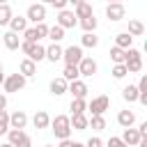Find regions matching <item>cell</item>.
I'll list each match as a JSON object with an SVG mask.
<instances>
[{
	"label": "cell",
	"mask_w": 147,
	"mask_h": 147,
	"mask_svg": "<svg viewBox=\"0 0 147 147\" xmlns=\"http://www.w3.org/2000/svg\"><path fill=\"white\" fill-rule=\"evenodd\" d=\"M25 85H28V78H25V76H21L18 71H16V74H9V76H5V83H2V87H5V92H7V94L21 92Z\"/></svg>",
	"instance_id": "obj_6"
},
{
	"label": "cell",
	"mask_w": 147,
	"mask_h": 147,
	"mask_svg": "<svg viewBox=\"0 0 147 147\" xmlns=\"http://www.w3.org/2000/svg\"><path fill=\"white\" fill-rule=\"evenodd\" d=\"M18 74H21V76H25V78H32V76L37 74V64H34L32 60L23 57V60H21V64H18Z\"/></svg>",
	"instance_id": "obj_19"
},
{
	"label": "cell",
	"mask_w": 147,
	"mask_h": 147,
	"mask_svg": "<svg viewBox=\"0 0 147 147\" xmlns=\"http://www.w3.org/2000/svg\"><path fill=\"white\" fill-rule=\"evenodd\" d=\"M7 131H9V113L0 110V136H7Z\"/></svg>",
	"instance_id": "obj_36"
},
{
	"label": "cell",
	"mask_w": 147,
	"mask_h": 147,
	"mask_svg": "<svg viewBox=\"0 0 147 147\" xmlns=\"http://www.w3.org/2000/svg\"><path fill=\"white\" fill-rule=\"evenodd\" d=\"M122 142H124L126 147H136V145L140 142V133H138L133 126H129V129H124V133H122Z\"/></svg>",
	"instance_id": "obj_18"
},
{
	"label": "cell",
	"mask_w": 147,
	"mask_h": 147,
	"mask_svg": "<svg viewBox=\"0 0 147 147\" xmlns=\"http://www.w3.org/2000/svg\"><path fill=\"white\" fill-rule=\"evenodd\" d=\"M129 34H131V37H142V34H145V25H142V21L131 18V21H129Z\"/></svg>",
	"instance_id": "obj_30"
},
{
	"label": "cell",
	"mask_w": 147,
	"mask_h": 147,
	"mask_svg": "<svg viewBox=\"0 0 147 147\" xmlns=\"http://www.w3.org/2000/svg\"><path fill=\"white\" fill-rule=\"evenodd\" d=\"M106 2H108V5H110V2H124V0H106Z\"/></svg>",
	"instance_id": "obj_50"
},
{
	"label": "cell",
	"mask_w": 147,
	"mask_h": 147,
	"mask_svg": "<svg viewBox=\"0 0 147 147\" xmlns=\"http://www.w3.org/2000/svg\"><path fill=\"white\" fill-rule=\"evenodd\" d=\"M0 147H11V145H9V142H2V145H0Z\"/></svg>",
	"instance_id": "obj_51"
},
{
	"label": "cell",
	"mask_w": 147,
	"mask_h": 147,
	"mask_svg": "<svg viewBox=\"0 0 147 147\" xmlns=\"http://www.w3.org/2000/svg\"><path fill=\"white\" fill-rule=\"evenodd\" d=\"M67 2H69V5H74V7H78L80 2H87V0H67Z\"/></svg>",
	"instance_id": "obj_46"
},
{
	"label": "cell",
	"mask_w": 147,
	"mask_h": 147,
	"mask_svg": "<svg viewBox=\"0 0 147 147\" xmlns=\"http://www.w3.org/2000/svg\"><path fill=\"white\" fill-rule=\"evenodd\" d=\"M23 53H25V57L28 60H32L34 64L37 62H41V60H46V46H41V44H32V41H21V46H18Z\"/></svg>",
	"instance_id": "obj_2"
},
{
	"label": "cell",
	"mask_w": 147,
	"mask_h": 147,
	"mask_svg": "<svg viewBox=\"0 0 147 147\" xmlns=\"http://www.w3.org/2000/svg\"><path fill=\"white\" fill-rule=\"evenodd\" d=\"M57 147H74V140L71 138H67V140H60V145Z\"/></svg>",
	"instance_id": "obj_43"
},
{
	"label": "cell",
	"mask_w": 147,
	"mask_h": 147,
	"mask_svg": "<svg viewBox=\"0 0 147 147\" xmlns=\"http://www.w3.org/2000/svg\"><path fill=\"white\" fill-rule=\"evenodd\" d=\"M67 92H71L74 99H87V92H90V90H87V83L78 78V80H71V83H69Z\"/></svg>",
	"instance_id": "obj_13"
},
{
	"label": "cell",
	"mask_w": 147,
	"mask_h": 147,
	"mask_svg": "<svg viewBox=\"0 0 147 147\" xmlns=\"http://www.w3.org/2000/svg\"><path fill=\"white\" fill-rule=\"evenodd\" d=\"M136 147H147V136H145V138H140V142H138Z\"/></svg>",
	"instance_id": "obj_45"
},
{
	"label": "cell",
	"mask_w": 147,
	"mask_h": 147,
	"mask_svg": "<svg viewBox=\"0 0 147 147\" xmlns=\"http://www.w3.org/2000/svg\"><path fill=\"white\" fill-rule=\"evenodd\" d=\"M108 108H110V99H108L106 94H99V96H94V99L87 103L90 115H103Z\"/></svg>",
	"instance_id": "obj_8"
},
{
	"label": "cell",
	"mask_w": 147,
	"mask_h": 147,
	"mask_svg": "<svg viewBox=\"0 0 147 147\" xmlns=\"http://www.w3.org/2000/svg\"><path fill=\"white\" fill-rule=\"evenodd\" d=\"M136 131L140 133V138H145V136H147V122H140V126H138Z\"/></svg>",
	"instance_id": "obj_42"
},
{
	"label": "cell",
	"mask_w": 147,
	"mask_h": 147,
	"mask_svg": "<svg viewBox=\"0 0 147 147\" xmlns=\"http://www.w3.org/2000/svg\"><path fill=\"white\" fill-rule=\"evenodd\" d=\"M7 142L11 147H32V138L25 133V129H9L7 131Z\"/></svg>",
	"instance_id": "obj_5"
},
{
	"label": "cell",
	"mask_w": 147,
	"mask_h": 147,
	"mask_svg": "<svg viewBox=\"0 0 147 147\" xmlns=\"http://www.w3.org/2000/svg\"><path fill=\"white\" fill-rule=\"evenodd\" d=\"M124 16H126L124 2H110V5H106V18L108 21L117 23V21H124Z\"/></svg>",
	"instance_id": "obj_10"
},
{
	"label": "cell",
	"mask_w": 147,
	"mask_h": 147,
	"mask_svg": "<svg viewBox=\"0 0 147 147\" xmlns=\"http://www.w3.org/2000/svg\"><path fill=\"white\" fill-rule=\"evenodd\" d=\"M69 110H71V115H80V113L87 110V101H85V99H71Z\"/></svg>",
	"instance_id": "obj_33"
},
{
	"label": "cell",
	"mask_w": 147,
	"mask_h": 147,
	"mask_svg": "<svg viewBox=\"0 0 147 147\" xmlns=\"http://www.w3.org/2000/svg\"><path fill=\"white\" fill-rule=\"evenodd\" d=\"M117 124H119L122 129L133 126V124H136V113H133V110H119V113H117Z\"/></svg>",
	"instance_id": "obj_17"
},
{
	"label": "cell",
	"mask_w": 147,
	"mask_h": 147,
	"mask_svg": "<svg viewBox=\"0 0 147 147\" xmlns=\"http://www.w3.org/2000/svg\"><path fill=\"white\" fill-rule=\"evenodd\" d=\"M106 147H126V145L122 142V138H119V136H110V138H108V142H106Z\"/></svg>",
	"instance_id": "obj_38"
},
{
	"label": "cell",
	"mask_w": 147,
	"mask_h": 147,
	"mask_svg": "<svg viewBox=\"0 0 147 147\" xmlns=\"http://www.w3.org/2000/svg\"><path fill=\"white\" fill-rule=\"evenodd\" d=\"M69 122H71V131H85V129H87L90 117H87L85 113H80V115H71V117H69Z\"/></svg>",
	"instance_id": "obj_21"
},
{
	"label": "cell",
	"mask_w": 147,
	"mask_h": 147,
	"mask_svg": "<svg viewBox=\"0 0 147 147\" xmlns=\"http://www.w3.org/2000/svg\"><path fill=\"white\" fill-rule=\"evenodd\" d=\"M0 71H2V62H0Z\"/></svg>",
	"instance_id": "obj_54"
},
{
	"label": "cell",
	"mask_w": 147,
	"mask_h": 147,
	"mask_svg": "<svg viewBox=\"0 0 147 147\" xmlns=\"http://www.w3.org/2000/svg\"><path fill=\"white\" fill-rule=\"evenodd\" d=\"M51 2H53V0H41V5H51Z\"/></svg>",
	"instance_id": "obj_49"
},
{
	"label": "cell",
	"mask_w": 147,
	"mask_h": 147,
	"mask_svg": "<svg viewBox=\"0 0 147 147\" xmlns=\"http://www.w3.org/2000/svg\"><path fill=\"white\" fill-rule=\"evenodd\" d=\"M2 41H5V46H7L9 51H18V46H21V37H18L16 32H11V30H7V32L2 34Z\"/></svg>",
	"instance_id": "obj_22"
},
{
	"label": "cell",
	"mask_w": 147,
	"mask_h": 147,
	"mask_svg": "<svg viewBox=\"0 0 147 147\" xmlns=\"http://www.w3.org/2000/svg\"><path fill=\"white\" fill-rule=\"evenodd\" d=\"M87 129H94V131H103V129H106V117H103V115H90Z\"/></svg>",
	"instance_id": "obj_32"
},
{
	"label": "cell",
	"mask_w": 147,
	"mask_h": 147,
	"mask_svg": "<svg viewBox=\"0 0 147 147\" xmlns=\"http://www.w3.org/2000/svg\"><path fill=\"white\" fill-rule=\"evenodd\" d=\"M124 67H126V71L129 74H138V71H142V53L138 51V48H126V60H124Z\"/></svg>",
	"instance_id": "obj_4"
},
{
	"label": "cell",
	"mask_w": 147,
	"mask_h": 147,
	"mask_svg": "<svg viewBox=\"0 0 147 147\" xmlns=\"http://www.w3.org/2000/svg\"><path fill=\"white\" fill-rule=\"evenodd\" d=\"M62 60H64V64H76L78 67V62L83 60V48L76 44H71V46H67V48H62Z\"/></svg>",
	"instance_id": "obj_9"
},
{
	"label": "cell",
	"mask_w": 147,
	"mask_h": 147,
	"mask_svg": "<svg viewBox=\"0 0 147 147\" xmlns=\"http://www.w3.org/2000/svg\"><path fill=\"white\" fill-rule=\"evenodd\" d=\"M62 78H64L67 83H71V80H78V78H80V74H78V67H76V64H64Z\"/></svg>",
	"instance_id": "obj_31"
},
{
	"label": "cell",
	"mask_w": 147,
	"mask_h": 147,
	"mask_svg": "<svg viewBox=\"0 0 147 147\" xmlns=\"http://www.w3.org/2000/svg\"><path fill=\"white\" fill-rule=\"evenodd\" d=\"M51 5H53L57 11H62V9H67V5H69V2H67V0H53Z\"/></svg>",
	"instance_id": "obj_41"
},
{
	"label": "cell",
	"mask_w": 147,
	"mask_h": 147,
	"mask_svg": "<svg viewBox=\"0 0 147 147\" xmlns=\"http://www.w3.org/2000/svg\"><path fill=\"white\" fill-rule=\"evenodd\" d=\"M25 18H28V23H44L46 21V5H41V2H32L30 7H28V11H25Z\"/></svg>",
	"instance_id": "obj_7"
},
{
	"label": "cell",
	"mask_w": 147,
	"mask_h": 147,
	"mask_svg": "<svg viewBox=\"0 0 147 147\" xmlns=\"http://www.w3.org/2000/svg\"><path fill=\"white\" fill-rule=\"evenodd\" d=\"M110 60H113L115 64H124V60H126V51L113 46V48H110Z\"/></svg>",
	"instance_id": "obj_35"
},
{
	"label": "cell",
	"mask_w": 147,
	"mask_h": 147,
	"mask_svg": "<svg viewBox=\"0 0 147 147\" xmlns=\"http://www.w3.org/2000/svg\"><path fill=\"white\" fill-rule=\"evenodd\" d=\"M51 131L55 133L57 140L71 138V122H69V115H55V117H51Z\"/></svg>",
	"instance_id": "obj_1"
},
{
	"label": "cell",
	"mask_w": 147,
	"mask_h": 147,
	"mask_svg": "<svg viewBox=\"0 0 147 147\" xmlns=\"http://www.w3.org/2000/svg\"><path fill=\"white\" fill-rule=\"evenodd\" d=\"M25 124H28V115L23 110L9 113V129H25Z\"/></svg>",
	"instance_id": "obj_15"
},
{
	"label": "cell",
	"mask_w": 147,
	"mask_h": 147,
	"mask_svg": "<svg viewBox=\"0 0 147 147\" xmlns=\"http://www.w3.org/2000/svg\"><path fill=\"white\" fill-rule=\"evenodd\" d=\"M78 46H80V48H96V46H99V37H96V32H83Z\"/></svg>",
	"instance_id": "obj_23"
},
{
	"label": "cell",
	"mask_w": 147,
	"mask_h": 147,
	"mask_svg": "<svg viewBox=\"0 0 147 147\" xmlns=\"http://www.w3.org/2000/svg\"><path fill=\"white\" fill-rule=\"evenodd\" d=\"M46 34H48V25H46V21H44V23H37V25H28V28L23 30V41L39 44Z\"/></svg>",
	"instance_id": "obj_3"
},
{
	"label": "cell",
	"mask_w": 147,
	"mask_h": 147,
	"mask_svg": "<svg viewBox=\"0 0 147 147\" xmlns=\"http://www.w3.org/2000/svg\"><path fill=\"white\" fill-rule=\"evenodd\" d=\"M122 99L126 103H136L138 101V87L136 85H124L122 87Z\"/></svg>",
	"instance_id": "obj_27"
},
{
	"label": "cell",
	"mask_w": 147,
	"mask_h": 147,
	"mask_svg": "<svg viewBox=\"0 0 147 147\" xmlns=\"http://www.w3.org/2000/svg\"><path fill=\"white\" fill-rule=\"evenodd\" d=\"M64 32H67V30H62L60 25H51V28H48V34H46V37L51 39V44H60V41L64 39Z\"/></svg>",
	"instance_id": "obj_28"
},
{
	"label": "cell",
	"mask_w": 147,
	"mask_h": 147,
	"mask_svg": "<svg viewBox=\"0 0 147 147\" xmlns=\"http://www.w3.org/2000/svg\"><path fill=\"white\" fill-rule=\"evenodd\" d=\"M0 110H7V94H0Z\"/></svg>",
	"instance_id": "obj_44"
},
{
	"label": "cell",
	"mask_w": 147,
	"mask_h": 147,
	"mask_svg": "<svg viewBox=\"0 0 147 147\" xmlns=\"http://www.w3.org/2000/svg\"><path fill=\"white\" fill-rule=\"evenodd\" d=\"M85 147H103V140H101L99 136H92V138L85 142Z\"/></svg>",
	"instance_id": "obj_40"
},
{
	"label": "cell",
	"mask_w": 147,
	"mask_h": 147,
	"mask_svg": "<svg viewBox=\"0 0 147 147\" xmlns=\"http://www.w3.org/2000/svg\"><path fill=\"white\" fill-rule=\"evenodd\" d=\"M5 83V71H0V85Z\"/></svg>",
	"instance_id": "obj_47"
},
{
	"label": "cell",
	"mask_w": 147,
	"mask_h": 147,
	"mask_svg": "<svg viewBox=\"0 0 147 147\" xmlns=\"http://www.w3.org/2000/svg\"><path fill=\"white\" fill-rule=\"evenodd\" d=\"M115 46L122 48V51H126V48L133 46V37L129 32H119V34H115Z\"/></svg>",
	"instance_id": "obj_25"
},
{
	"label": "cell",
	"mask_w": 147,
	"mask_h": 147,
	"mask_svg": "<svg viewBox=\"0 0 147 147\" xmlns=\"http://www.w3.org/2000/svg\"><path fill=\"white\" fill-rule=\"evenodd\" d=\"M67 87H69V83H67L62 76L53 78V80H51V85H48V90H51V94H53V96H62V94H67Z\"/></svg>",
	"instance_id": "obj_14"
},
{
	"label": "cell",
	"mask_w": 147,
	"mask_h": 147,
	"mask_svg": "<svg viewBox=\"0 0 147 147\" xmlns=\"http://www.w3.org/2000/svg\"><path fill=\"white\" fill-rule=\"evenodd\" d=\"M94 14V9H92V5L90 2H80L78 7H74V16L80 21V18H87V16H92Z\"/></svg>",
	"instance_id": "obj_26"
},
{
	"label": "cell",
	"mask_w": 147,
	"mask_h": 147,
	"mask_svg": "<svg viewBox=\"0 0 147 147\" xmlns=\"http://www.w3.org/2000/svg\"><path fill=\"white\" fill-rule=\"evenodd\" d=\"M7 28H9V30H11V32H16V34H23V30H25V28H28V18H25V16H21V14H18V16H16V14H14V16H11V21H9V25H7Z\"/></svg>",
	"instance_id": "obj_16"
},
{
	"label": "cell",
	"mask_w": 147,
	"mask_h": 147,
	"mask_svg": "<svg viewBox=\"0 0 147 147\" xmlns=\"http://www.w3.org/2000/svg\"><path fill=\"white\" fill-rule=\"evenodd\" d=\"M11 16H14L11 7L9 5H0V28H7L9 21H11Z\"/></svg>",
	"instance_id": "obj_34"
},
{
	"label": "cell",
	"mask_w": 147,
	"mask_h": 147,
	"mask_svg": "<svg viewBox=\"0 0 147 147\" xmlns=\"http://www.w3.org/2000/svg\"><path fill=\"white\" fill-rule=\"evenodd\" d=\"M126 74H129V71H126L124 64H115V67H113V78H115V80H122Z\"/></svg>",
	"instance_id": "obj_37"
},
{
	"label": "cell",
	"mask_w": 147,
	"mask_h": 147,
	"mask_svg": "<svg viewBox=\"0 0 147 147\" xmlns=\"http://www.w3.org/2000/svg\"><path fill=\"white\" fill-rule=\"evenodd\" d=\"M46 60L48 62H60L62 60V46L60 44H51V46H46Z\"/></svg>",
	"instance_id": "obj_24"
},
{
	"label": "cell",
	"mask_w": 147,
	"mask_h": 147,
	"mask_svg": "<svg viewBox=\"0 0 147 147\" xmlns=\"http://www.w3.org/2000/svg\"><path fill=\"white\" fill-rule=\"evenodd\" d=\"M32 124H34V129H48L51 126V115L46 110H37L34 117H32Z\"/></svg>",
	"instance_id": "obj_20"
},
{
	"label": "cell",
	"mask_w": 147,
	"mask_h": 147,
	"mask_svg": "<svg viewBox=\"0 0 147 147\" xmlns=\"http://www.w3.org/2000/svg\"><path fill=\"white\" fill-rule=\"evenodd\" d=\"M55 25H60L62 30L76 28V25H78V18L74 16V9H62V11H57V21H55Z\"/></svg>",
	"instance_id": "obj_11"
},
{
	"label": "cell",
	"mask_w": 147,
	"mask_h": 147,
	"mask_svg": "<svg viewBox=\"0 0 147 147\" xmlns=\"http://www.w3.org/2000/svg\"><path fill=\"white\" fill-rule=\"evenodd\" d=\"M78 25L83 28V32H94V30H96V25H99V21H96V16L92 14V16H87V18H80V21H78Z\"/></svg>",
	"instance_id": "obj_29"
},
{
	"label": "cell",
	"mask_w": 147,
	"mask_h": 147,
	"mask_svg": "<svg viewBox=\"0 0 147 147\" xmlns=\"http://www.w3.org/2000/svg\"><path fill=\"white\" fill-rule=\"evenodd\" d=\"M74 147H85V142H76V140H74Z\"/></svg>",
	"instance_id": "obj_48"
},
{
	"label": "cell",
	"mask_w": 147,
	"mask_h": 147,
	"mask_svg": "<svg viewBox=\"0 0 147 147\" xmlns=\"http://www.w3.org/2000/svg\"><path fill=\"white\" fill-rule=\"evenodd\" d=\"M0 5H9V0H0Z\"/></svg>",
	"instance_id": "obj_52"
},
{
	"label": "cell",
	"mask_w": 147,
	"mask_h": 147,
	"mask_svg": "<svg viewBox=\"0 0 147 147\" xmlns=\"http://www.w3.org/2000/svg\"><path fill=\"white\" fill-rule=\"evenodd\" d=\"M136 87H138V94H147V76H140Z\"/></svg>",
	"instance_id": "obj_39"
},
{
	"label": "cell",
	"mask_w": 147,
	"mask_h": 147,
	"mask_svg": "<svg viewBox=\"0 0 147 147\" xmlns=\"http://www.w3.org/2000/svg\"><path fill=\"white\" fill-rule=\"evenodd\" d=\"M96 71H99V64H96V60H94V57H87V55H83V60L78 62V74H80V76H85V78H92Z\"/></svg>",
	"instance_id": "obj_12"
},
{
	"label": "cell",
	"mask_w": 147,
	"mask_h": 147,
	"mask_svg": "<svg viewBox=\"0 0 147 147\" xmlns=\"http://www.w3.org/2000/svg\"><path fill=\"white\" fill-rule=\"evenodd\" d=\"M44 147H55V145H44Z\"/></svg>",
	"instance_id": "obj_53"
}]
</instances>
